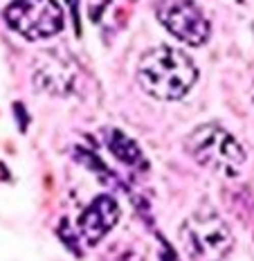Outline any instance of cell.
Wrapping results in <instances>:
<instances>
[{
  "label": "cell",
  "mask_w": 254,
  "mask_h": 261,
  "mask_svg": "<svg viewBox=\"0 0 254 261\" xmlns=\"http://www.w3.org/2000/svg\"><path fill=\"white\" fill-rule=\"evenodd\" d=\"M137 81L153 99H182L198 81V68L191 57L178 47L158 45L142 54L137 63Z\"/></svg>",
  "instance_id": "6da1fadb"
},
{
  "label": "cell",
  "mask_w": 254,
  "mask_h": 261,
  "mask_svg": "<svg viewBox=\"0 0 254 261\" xmlns=\"http://www.w3.org/2000/svg\"><path fill=\"white\" fill-rule=\"evenodd\" d=\"M180 248L191 261H225L234 248L228 223L220 219L214 210L203 207L182 221Z\"/></svg>",
  "instance_id": "7a4b0ae2"
},
{
  "label": "cell",
  "mask_w": 254,
  "mask_h": 261,
  "mask_svg": "<svg viewBox=\"0 0 254 261\" xmlns=\"http://www.w3.org/2000/svg\"><path fill=\"white\" fill-rule=\"evenodd\" d=\"M187 153L220 176H239L245 165V151L241 142L218 124H201L185 138Z\"/></svg>",
  "instance_id": "3957f363"
},
{
  "label": "cell",
  "mask_w": 254,
  "mask_h": 261,
  "mask_svg": "<svg viewBox=\"0 0 254 261\" xmlns=\"http://www.w3.org/2000/svg\"><path fill=\"white\" fill-rule=\"evenodd\" d=\"M5 20L27 41L52 39L63 30V9L57 0H14Z\"/></svg>",
  "instance_id": "277c9868"
},
{
  "label": "cell",
  "mask_w": 254,
  "mask_h": 261,
  "mask_svg": "<svg viewBox=\"0 0 254 261\" xmlns=\"http://www.w3.org/2000/svg\"><path fill=\"white\" fill-rule=\"evenodd\" d=\"M155 16L169 34L191 47L205 45L212 34L209 20L193 0H160Z\"/></svg>",
  "instance_id": "5b68a950"
},
{
  "label": "cell",
  "mask_w": 254,
  "mask_h": 261,
  "mask_svg": "<svg viewBox=\"0 0 254 261\" xmlns=\"http://www.w3.org/2000/svg\"><path fill=\"white\" fill-rule=\"evenodd\" d=\"M120 221V205L112 196H97L93 203L83 210L79 219L81 237L88 246H97Z\"/></svg>",
  "instance_id": "8992f818"
},
{
  "label": "cell",
  "mask_w": 254,
  "mask_h": 261,
  "mask_svg": "<svg viewBox=\"0 0 254 261\" xmlns=\"http://www.w3.org/2000/svg\"><path fill=\"white\" fill-rule=\"evenodd\" d=\"M106 144L122 162L126 165H135V162H142V151L137 149V144L133 142L128 135H124L120 128H110L106 133Z\"/></svg>",
  "instance_id": "52a82bcc"
}]
</instances>
